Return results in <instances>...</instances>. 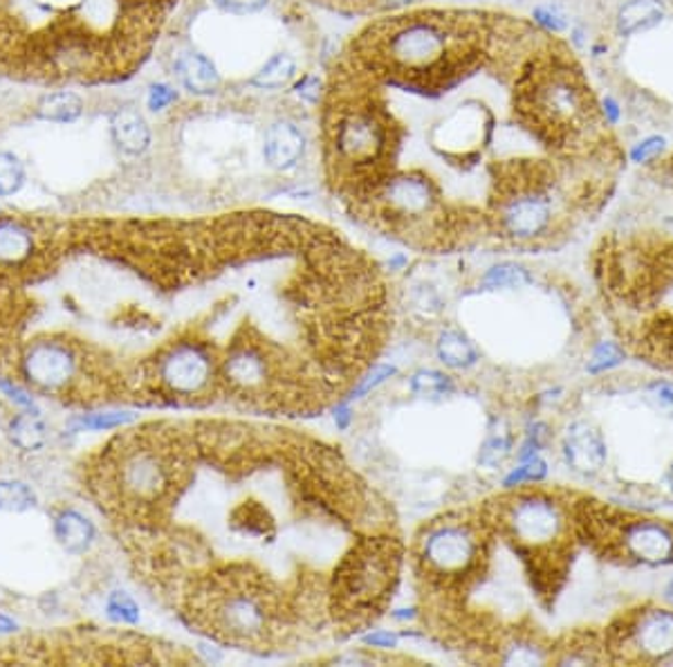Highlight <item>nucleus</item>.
Returning <instances> with one entry per match:
<instances>
[{
	"label": "nucleus",
	"mask_w": 673,
	"mask_h": 667,
	"mask_svg": "<svg viewBox=\"0 0 673 667\" xmlns=\"http://www.w3.org/2000/svg\"><path fill=\"white\" fill-rule=\"evenodd\" d=\"M490 527L523 553L570 551L574 529V504L548 490H521L486 510Z\"/></svg>",
	"instance_id": "1"
},
{
	"label": "nucleus",
	"mask_w": 673,
	"mask_h": 667,
	"mask_svg": "<svg viewBox=\"0 0 673 667\" xmlns=\"http://www.w3.org/2000/svg\"><path fill=\"white\" fill-rule=\"evenodd\" d=\"M486 521H438L418 546L420 576L447 591L465 585L480 566L488 544Z\"/></svg>",
	"instance_id": "2"
},
{
	"label": "nucleus",
	"mask_w": 673,
	"mask_h": 667,
	"mask_svg": "<svg viewBox=\"0 0 673 667\" xmlns=\"http://www.w3.org/2000/svg\"><path fill=\"white\" fill-rule=\"evenodd\" d=\"M606 660L664 663L673 658V609L645 604L627 611L606 630Z\"/></svg>",
	"instance_id": "3"
},
{
	"label": "nucleus",
	"mask_w": 673,
	"mask_h": 667,
	"mask_svg": "<svg viewBox=\"0 0 673 667\" xmlns=\"http://www.w3.org/2000/svg\"><path fill=\"white\" fill-rule=\"evenodd\" d=\"M151 377L160 394L194 400L212 392L218 360L205 342H173L153 360Z\"/></svg>",
	"instance_id": "4"
},
{
	"label": "nucleus",
	"mask_w": 673,
	"mask_h": 667,
	"mask_svg": "<svg viewBox=\"0 0 673 667\" xmlns=\"http://www.w3.org/2000/svg\"><path fill=\"white\" fill-rule=\"evenodd\" d=\"M334 162L355 171H368L389 151V131L370 109H353L336 117L332 126Z\"/></svg>",
	"instance_id": "5"
},
{
	"label": "nucleus",
	"mask_w": 673,
	"mask_h": 667,
	"mask_svg": "<svg viewBox=\"0 0 673 667\" xmlns=\"http://www.w3.org/2000/svg\"><path fill=\"white\" fill-rule=\"evenodd\" d=\"M642 566H671L673 564V523L653 519L619 515L615 517L608 553Z\"/></svg>",
	"instance_id": "6"
},
{
	"label": "nucleus",
	"mask_w": 673,
	"mask_h": 667,
	"mask_svg": "<svg viewBox=\"0 0 673 667\" xmlns=\"http://www.w3.org/2000/svg\"><path fill=\"white\" fill-rule=\"evenodd\" d=\"M375 199L384 216L396 221H420L434 216L441 205V192L434 180L420 173H398L377 182Z\"/></svg>",
	"instance_id": "7"
},
{
	"label": "nucleus",
	"mask_w": 673,
	"mask_h": 667,
	"mask_svg": "<svg viewBox=\"0 0 673 667\" xmlns=\"http://www.w3.org/2000/svg\"><path fill=\"white\" fill-rule=\"evenodd\" d=\"M497 223L512 241H537L552 231L555 199L548 192L514 194L497 205Z\"/></svg>",
	"instance_id": "8"
},
{
	"label": "nucleus",
	"mask_w": 673,
	"mask_h": 667,
	"mask_svg": "<svg viewBox=\"0 0 673 667\" xmlns=\"http://www.w3.org/2000/svg\"><path fill=\"white\" fill-rule=\"evenodd\" d=\"M23 373L38 389H64L77 375V355L61 342H36L23 353Z\"/></svg>",
	"instance_id": "9"
},
{
	"label": "nucleus",
	"mask_w": 673,
	"mask_h": 667,
	"mask_svg": "<svg viewBox=\"0 0 673 667\" xmlns=\"http://www.w3.org/2000/svg\"><path fill=\"white\" fill-rule=\"evenodd\" d=\"M561 456L574 474H600L608 461V445L600 427L589 420L570 422L561 439Z\"/></svg>",
	"instance_id": "10"
},
{
	"label": "nucleus",
	"mask_w": 673,
	"mask_h": 667,
	"mask_svg": "<svg viewBox=\"0 0 673 667\" xmlns=\"http://www.w3.org/2000/svg\"><path fill=\"white\" fill-rule=\"evenodd\" d=\"M306 154V135L290 120H276L265 128L263 158L274 171H293Z\"/></svg>",
	"instance_id": "11"
},
{
	"label": "nucleus",
	"mask_w": 673,
	"mask_h": 667,
	"mask_svg": "<svg viewBox=\"0 0 673 667\" xmlns=\"http://www.w3.org/2000/svg\"><path fill=\"white\" fill-rule=\"evenodd\" d=\"M666 19L662 0H627L615 16V30L624 38L645 36L660 27Z\"/></svg>",
	"instance_id": "12"
},
{
	"label": "nucleus",
	"mask_w": 673,
	"mask_h": 667,
	"mask_svg": "<svg viewBox=\"0 0 673 667\" xmlns=\"http://www.w3.org/2000/svg\"><path fill=\"white\" fill-rule=\"evenodd\" d=\"M115 145L128 156H141L151 147V128L137 111L122 109L111 120Z\"/></svg>",
	"instance_id": "13"
},
{
	"label": "nucleus",
	"mask_w": 673,
	"mask_h": 667,
	"mask_svg": "<svg viewBox=\"0 0 673 667\" xmlns=\"http://www.w3.org/2000/svg\"><path fill=\"white\" fill-rule=\"evenodd\" d=\"M175 75L191 94H212L220 86V75L209 57L184 53L175 59Z\"/></svg>",
	"instance_id": "14"
},
{
	"label": "nucleus",
	"mask_w": 673,
	"mask_h": 667,
	"mask_svg": "<svg viewBox=\"0 0 673 667\" xmlns=\"http://www.w3.org/2000/svg\"><path fill=\"white\" fill-rule=\"evenodd\" d=\"M36 250V234L23 221H0V263L19 265L32 259Z\"/></svg>",
	"instance_id": "15"
},
{
	"label": "nucleus",
	"mask_w": 673,
	"mask_h": 667,
	"mask_svg": "<svg viewBox=\"0 0 673 667\" xmlns=\"http://www.w3.org/2000/svg\"><path fill=\"white\" fill-rule=\"evenodd\" d=\"M436 353L438 360L454 371L471 369L480 360L476 344L458 328H445L441 332L436 342Z\"/></svg>",
	"instance_id": "16"
},
{
	"label": "nucleus",
	"mask_w": 673,
	"mask_h": 667,
	"mask_svg": "<svg viewBox=\"0 0 673 667\" xmlns=\"http://www.w3.org/2000/svg\"><path fill=\"white\" fill-rule=\"evenodd\" d=\"M55 535L70 553H85L94 540V527L77 510H64L55 519Z\"/></svg>",
	"instance_id": "17"
},
{
	"label": "nucleus",
	"mask_w": 673,
	"mask_h": 667,
	"mask_svg": "<svg viewBox=\"0 0 673 667\" xmlns=\"http://www.w3.org/2000/svg\"><path fill=\"white\" fill-rule=\"evenodd\" d=\"M83 113V100L72 90H57L45 94L38 104V115L47 122L57 124H72Z\"/></svg>",
	"instance_id": "18"
},
{
	"label": "nucleus",
	"mask_w": 673,
	"mask_h": 667,
	"mask_svg": "<svg viewBox=\"0 0 673 667\" xmlns=\"http://www.w3.org/2000/svg\"><path fill=\"white\" fill-rule=\"evenodd\" d=\"M295 77H297L295 57L287 53H278L252 77V86L261 90H278L285 88Z\"/></svg>",
	"instance_id": "19"
},
{
	"label": "nucleus",
	"mask_w": 673,
	"mask_h": 667,
	"mask_svg": "<svg viewBox=\"0 0 673 667\" xmlns=\"http://www.w3.org/2000/svg\"><path fill=\"white\" fill-rule=\"evenodd\" d=\"M531 283H533L531 272L516 263H499L490 268L483 274V279H480V285H483L486 291H518Z\"/></svg>",
	"instance_id": "20"
},
{
	"label": "nucleus",
	"mask_w": 673,
	"mask_h": 667,
	"mask_svg": "<svg viewBox=\"0 0 673 667\" xmlns=\"http://www.w3.org/2000/svg\"><path fill=\"white\" fill-rule=\"evenodd\" d=\"M409 389L422 398H443L454 392V380L436 369H420L411 375Z\"/></svg>",
	"instance_id": "21"
},
{
	"label": "nucleus",
	"mask_w": 673,
	"mask_h": 667,
	"mask_svg": "<svg viewBox=\"0 0 673 667\" xmlns=\"http://www.w3.org/2000/svg\"><path fill=\"white\" fill-rule=\"evenodd\" d=\"M12 441L21 450H38L45 445V425L34 414H21L12 420Z\"/></svg>",
	"instance_id": "22"
},
{
	"label": "nucleus",
	"mask_w": 673,
	"mask_h": 667,
	"mask_svg": "<svg viewBox=\"0 0 673 667\" xmlns=\"http://www.w3.org/2000/svg\"><path fill=\"white\" fill-rule=\"evenodd\" d=\"M548 476V463L541 459V454H535L531 459H523L518 467H514L507 476L503 486L505 488H523V486H535L541 484Z\"/></svg>",
	"instance_id": "23"
},
{
	"label": "nucleus",
	"mask_w": 673,
	"mask_h": 667,
	"mask_svg": "<svg viewBox=\"0 0 673 667\" xmlns=\"http://www.w3.org/2000/svg\"><path fill=\"white\" fill-rule=\"evenodd\" d=\"M512 448H514V437L510 432H492L483 441V445H480L478 463L488 470L501 467L510 459Z\"/></svg>",
	"instance_id": "24"
},
{
	"label": "nucleus",
	"mask_w": 673,
	"mask_h": 667,
	"mask_svg": "<svg viewBox=\"0 0 673 667\" xmlns=\"http://www.w3.org/2000/svg\"><path fill=\"white\" fill-rule=\"evenodd\" d=\"M36 495L21 482H0V510L25 512L34 508Z\"/></svg>",
	"instance_id": "25"
},
{
	"label": "nucleus",
	"mask_w": 673,
	"mask_h": 667,
	"mask_svg": "<svg viewBox=\"0 0 673 667\" xmlns=\"http://www.w3.org/2000/svg\"><path fill=\"white\" fill-rule=\"evenodd\" d=\"M25 182L23 165L12 156L0 151V196H12Z\"/></svg>",
	"instance_id": "26"
},
{
	"label": "nucleus",
	"mask_w": 673,
	"mask_h": 667,
	"mask_svg": "<svg viewBox=\"0 0 673 667\" xmlns=\"http://www.w3.org/2000/svg\"><path fill=\"white\" fill-rule=\"evenodd\" d=\"M624 358H627V353H624V349L619 344H615V342H600L593 349V355L589 360V373L611 371V369L619 366L624 362Z\"/></svg>",
	"instance_id": "27"
},
{
	"label": "nucleus",
	"mask_w": 673,
	"mask_h": 667,
	"mask_svg": "<svg viewBox=\"0 0 673 667\" xmlns=\"http://www.w3.org/2000/svg\"><path fill=\"white\" fill-rule=\"evenodd\" d=\"M106 611L113 618V621L122 623V625H135L139 621V607L135 604V600L128 593H113L106 602Z\"/></svg>",
	"instance_id": "28"
},
{
	"label": "nucleus",
	"mask_w": 673,
	"mask_h": 667,
	"mask_svg": "<svg viewBox=\"0 0 673 667\" xmlns=\"http://www.w3.org/2000/svg\"><path fill=\"white\" fill-rule=\"evenodd\" d=\"M666 149V139L662 135H649L631 149V162L649 165L655 162Z\"/></svg>",
	"instance_id": "29"
},
{
	"label": "nucleus",
	"mask_w": 673,
	"mask_h": 667,
	"mask_svg": "<svg viewBox=\"0 0 673 667\" xmlns=\"http://www.w3.org/2000/svg\"><path fill=\"white\" fill-rule=\"evenodd\" d=\"M212 3L231 16H250V14H259L267 8L270 0H212Z\"/></svg>",
	"instance_id": "30"
},
{
	"label": "nucleus",
	"mask_w": 673,
	"mask_h": 667,
	"mask_svg": "<svg viewBox=\"0 0 673 667\" xmlns=\"http://www.w3.org/2000/svg\"><path fill=\"white\" fill-rule=\"evenodd\" d=\"M396 373V366L391 364H377L370 369V373H366L362 380H360V387L353 389V394L349 396V400H355V398H362L366 396L368 392H373L377 385H381L384 380L391 377Z\"/></svg>",
	"instance_id": "31"
},
{
	"label": "nucleus",
	"mask_w": 673,
	"mask_h": 667,
	"mask_svg": "<svg viewBox=\"0 0 673 667\" xmlns=\"http://www.w3.org/2000/svg\"><path fill=\"white\" fill-rule=\"evenodd\" d=\"M133 420L130 414H92L79 420L81 427H90V430H111V427L124 425Z\"/></svg>",
	"instance_id": "32"
},
{
	"label": "nucleus",
	"mask_w": 673,
	"mask_h": 667,
	"mask_svg": "<svg viewBox=\"0 0 673 667\" xmlns=\"http://www.w3.org/2000/svg\"><path fill=\"white\" fill-rule=\"evenodd\" d=\"M178 100V94L171 86L167 83H153L149 90V109L151 111H162L169 104H173Z\"/></svg>",
	"instance_id": "33"
},
{
	"label": "nucleus",
	"mask_w": 673,
	"mask_h": 667,
	"mask_svg": "<svg viewBox=\"0 0 673 667\" xmlns=\"http://www.w3.org/2000/svg\"><path fill=\"white\" fill-rule=\"evenodd\" d=\"M649 398L660 409H673V383H666V380H655V383L649 387Z\"/></svg>",
	"instance_id": "34"
},
{
	"label": "nucleus",
	"mask_w": 673,
	"mask_h": 667,
	"mask_svg": "<svg viewBox=\"0 0 673 667\" xmlns=\"http://www.w3.org/2000/svg\"><path fill=\"white\" fill-rule=\"evenodd\" d=\"M295 90H297L299 98L304 102H308V104H319V100H321V81H319V77H312V75L304 77L295 86Z\"/></svg>",
	"instance_id": "35"
},
{
	"label": "nucleus",
	"mask_w": 673,
	"mask_h": 667,
	"mask_svg": "<svg viewBox=\"0 0 673 667\" xmlns=\"http://www.w3.org/2000/svg\"><path fill=\"white\" fill-rule=\"evenodd\" d=\"M533 16H535V21H537L544 30H548V32H561V30L566 27L563 16H561L559 12H555V10H550V8H537V10L533 12Z\"/></svg>",
	"instance_id": "36"
},
{
	"label": "nucleus",
	"mask_w": 673,
	"mask_h": 667,
	"mask_svg": "<svg viewBox=\"0 0 673 667\" xmlns=\"http://www.w3.org/2000/svg\"><path fill=\"white\" fill-rule=\"evenodd\" d=\"M364 643L370 647H398V636L391 632H373L364 636Z\"/></svg>",
	"instance_id": "37"
},
{
	"label": "nucleus",
	"mask_w": 673,
	"mask_h": 667,
	"mask_svg": "<svg viewBox=\"0 0 673 667\" xmlns=\"http://www.w3.org/2000/svg\"><path fill=\"white\" fill-rule=\"evenodd\" d=\"M602 117H604V122L611 124V126H615V124L621 120V109H619L617 100L608 98V94L602 100Z\"/></svg>",
	"instance_id": "38"
},
{
	"label": "nucleus",
	"mask_w": 673,
	"mask_h": 667,
	"mask_svg": "<svg viewBox=\"0 0 673 667\" xmlns=\"http://www.w3.org/2000/svg\"><path fill=\"white\" fill-rule=\"evenodd\" d=\"M0 387H3L19 405H25V407H32V398L25 394V392H21L16 385H12V383H0Z\"/></svg>",
	"instance_id": "39"
},
{
	"label": "nucleus",
	"mask_w": 673,
	"mask_h": 667,
	"mask_svg": "<svg viewBox=\"0 0 673 667\" xmlns=\"http://www.w3.org/2000/svg\"><path fill=\"white\" fill-rule=\"evenodd\" d=\"M375 3H379L384 8H404V5H411L413 0H375Z\"/></svg>",
	"instance_id": "40"
},
{
	"label": "nucleus",
	"mask_w": 673,
	"mask_h": 667,
	"mask_svg": "<svg viewBox=\"0 0 673 667\" xmlns=\"http://www.w3.org/2000/svg\"><path fill=\"white\" fill-rule=\"evenodd\" d=\"M662 598H664V602L673 609V576L666 580V585H664V591H662Z\"/></svg>",
	"instance_id": "41"
},
{
	"label": "nucleus",
	"mask_w": 673,
	"mask_h": 667,
	"mask_svg": "<svg viewBox=\"0 0 673 667\" xmlns=\"http://www.w3.org/2000/svg\"><path fill=\"white\" fill-rule=\"evenodd\" d=\"M0 630H3V632H12V630H14V623H10L8 618L0 615Z\"/></svg>",
	"instance_id": "42"
},
{
	"label": "nucleus",
	"mask_w": 673,
	"mask_h": 667,
	"mask_svg": "<svg viewBox=\"0 0 673 667\" xmlns=\"http://www.w3.org/2000/svg\"><path fill=\"white\" fill-rule=\"evenodd\" d=\"M664 479H666V486H669V490L673 493V463H671V467L666 470V474H664Z\"/></svg>",
	"instance_id": "43"
}]
</instances>
